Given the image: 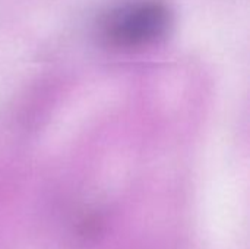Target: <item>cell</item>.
<instances>
[{
  "instance_id": "cell-1",
  "label": "cell",
  "mask_w": 250,
  "mask_h": 249,
  "mask_svg": "<svg viewBox=\"0 0 250 249\" xmlns=\"http://www.w3.org/2000/svg\"><path fill=\"white\" fill-rule=\"evenodd\" d=\"M173 23L163 0H127L110 9L101 21V35L113 47L139 48L161 40Z\"/></svg>"
}]
</instances>
